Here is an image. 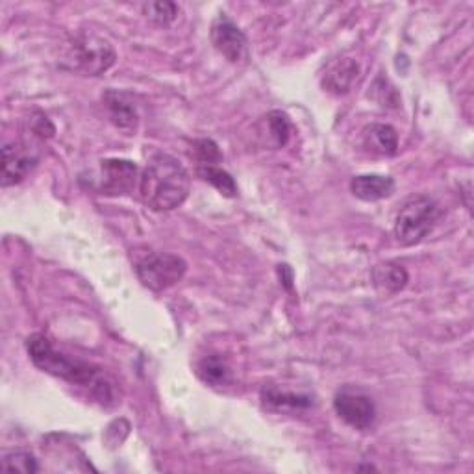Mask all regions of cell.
<instances>
[{"label":"cell","mask_w":474,"mask_h":474,"mask_svg":"<svg viewBox=\"0 0 474 474\" xmlns=\"http://www.w3.org/2000/svg\"><path fill=\"white\" fill-rule=\"evenodd\" d=\"M0 467L10 472H26V474L38 472L39 469L38 460L30 453H22V451L4 454L3 461H0Z\"/></svg>","instance_id":"d6986e66"},{"label":"cell","mask_w":474,"mask_h":474,"mask_svg":"<svg viewBox=\"0 0 474 474\" xmlns=\"http://www.w3.org/2000/svg\"><path fill=\"white\" fill-rule=\"evenodd\" d=\"M26 351H29L34 365L48 375H55L76 385L98 389L106 387L98 380V371L91 363L58 352L52 347L48 337L41 334H34L29 337V341H26Z\"/></svg>","instance_id":"7a4b0ae2"},{"label":"cell","mask_w":474,"mask_h":474,"mask_svg":"<svg viewBox=\"0 0 474 474\" xmlns=\"http://www.w3.org/2000/svg\"><path fill=\"white\" fill-rule=\"evenodd\" d=\"M188 271V263L171 252H148L136 261V275L150 292H165Z\"/></svg>","instance_id":"277c9868"},{"label":"cell","mask_w":474,"mask_h":474,"mask_svg":"<svg viewBox=\"0 0 474 474\" xmlns=\"http://www.w3.org/2000/svg\"><path fill=\"white\" fill-rule=\"evenodd\" d=\"M363 147L377 156H393L399 148V134L397 130L389 124L373 123L365 126L361 134Z\"/></svg>","instance_id":"8fae6325"},{"label":"cell","mask_w":474,"mask_h":474,"mask_svg":"<svg viewBox=\"0 0 474 474\" xmlns=\"http://www.w3.org/2000/svg\"><path fill=\"white\" fill-rule=\"evenodd\" d=\"M100 191L104 195H130L134 191L140 176V169L136 164L128 160H119V157H110L100 164Z\"/></svg>","instance_id":"ba28073f"},{"label":"cell","mask_w":474,"mask_h":474,"mask_svg":"<svg viewBox=\"0 0 474 474\" xmlns=\"http://www.w3.org/2000/svg\"><path fill=\"white\" fill-rule=\"evenodd\" d=\"M143 13L154 21L156 24H171L178 13H180V8L174 4V3H167V0H164V3H148V4H143Z\"/></svg>","instance_id":"ffe728a7"},{"label":"cell","mask_w":474,"mask_h":474,"mask_svg":"<svg viewBox=\"0 0 474 474\" xmlns=\"http://www.w3.org/2000/svg\"><path fill=\"white\" fill-rule=\"evenodd\" d=\"M212 43L228 62L240 63L249 58V39L243 30L226 13H221L212 24Z\"/></svg>","instance_id":"52a82bcc"},{"label":"cell","mask_w":474,"mask_h":474,"mask_svg":"<svg viewBox=\"0 0 474 474\" xmlns=\"http://www.w3.org/2000/svg\"><path fill=\"white\" fill-rule=\"evenodd\" d=\"M32 130H34V134L39 138H52L56 131L55 124H52L48 117L43 114H36V117L32 119Z\"/></svg>","instance_id":"7402d4cb"},{"label":"cell","mask_w":474,"mask_h":474,"mask_svg":"<svg viewBox=\"0 0 474 474\" xmlns=\"http://www.w3.org/2000/svg\"><path fill=\"white\" fill-rule=\"evenodd\" d=\"M267 134L273 141V147L280 148L289 141V134H292V123L289 117L282 112H271L267 115Z\"/></svg>","instance_id":"ac0fdd59"},{"label":"cell","mask_w":474,"mask_h":474,"mask_svg":"<svg viewBox=\"0 0 474 474\" xmlns=\"http://www.w3.org/2000/svg\"><path fill=\"white\" fill-rule=\"evenodd\" d=\"M197 375L207 385L223 387L232 378V368L221 356H206L197 365Z\"/></svg>","instance_id":"2e32d148"},{"label":"cell","mask_w":474,"mask_h":474,"mask_svg":"<svg viewBox=\"0 0 474 474\" xmlns=\"http://www.w3.org/2000/svg\"><path fill=\"white\" fill-rule=\"evenodd\" d=\"M199 174L206 182L212 183V186L224 197H235L237 195V186L230 173H226L219 165H199Z\"/></svg>","instance_id":"e0dca14e"},{"label":"cell","mask_w":474,"mask_h":474,"mask_svg":"<svg viewBox=\"0 0 474 474\" xmlns=\"http://www.w3.org/2000/svg\"><path fill=\"white\" fill-rule=\"evenodd\" d=\"M439 219V206L425 195L411 197L404 202L394 219V235L401 245L411 247L425 240Z\"/></svg>","instance_id":"3957f363"},{"label":"cell","mask_w":474,"mask_h":474,"mask_svg":"<svg viewBox=\"0 0 474 474\" xmlns=\"http://www.w3.org/2000/svg\"><path fill=\"white\" fill-rule=\"evenodd\" d=\"M373 282L382 293H399L408 284V271L394 261L378 263L373 269Z\"/></svg>","instance_id":"4fadbf2b"},{"label":"cell","mask_w":474,"mask_h":474,"mask_svg":"<svg viewBox=\"0 0 474 474\" xmlns=\"http://www.w3.org/2000/svg\"><path fill=\"white\" fill-rule=\"evenodd\" d=\"M351 191L360 200L377 202L393 195L394 180L391 176H382V174H360L352 178Z\"/></svg>","instance_id":"7c38bea8"},{"label":"cell","mask_w":474,"mask_h":474,"mask_svg":"<svg viewBox=\"0 0 474 474\" xmlns=\"http://www.w3.org/2000/svg\"><path fill=\"white\" fill-rule=\"evenodd\" d=\"M104 104H106V110L110 115V121L123 131H126L128 136L134 134L140 124V115L134 100L128 93L123 91H106L104 95Z\"/></svg>","instance_id":"30bf717a"},{"label":"cell","mask_w":474,"mask_h":474,"mask_svg":"<svg viewBox=\"0 0 474 474\" xmlns=\"http://www.w3.org/2000/svg\"><path fill=\"white\" fill-rule=\"evenodd\" d=\"M191 190V178L174 156L154 154L141 178L140 193L147 207L154 212H171L183 204Z\"/></svg>","instance_id":"6da1fadb"},{"label":"cell","mask_w":474,"mask_h":474,"mask_svg":"<svg viewBox=\"0 0 474 474\" xmlns=\"http://www.w3.org/2000/svg\"><path fill=\"white\" fill-rule=\"evenodd\" d=\"M71 58L74 69L88 76H100L114 67L117 55L108 39L89 32L74 38L71 45Z\"/></svg>","instance_id":"5b68a950"},{"label":"cell","mask_w":474,"mask_h":474,"mask_svg":"<svg viewBox=\"0 0 474 474\" xmlns=\"http://www.w3.org/2000/svg\"><path fill=\"white\" fill-rule=\"evenodd\" d=\"M261 401L267 408L276 411H287V410H304L311 406V399L306 394H297L282 391L278 387H266L261 391Z\"/></svg>","instance_id":"9a60e30c"},{"label":"cell","mask_w":474,"mask_h":474,"mask_svg":"<svg viewBox=\"0 0 474 474\" xmlns=\"http://www.w3.org/2000/svg\"><path fill=\"white\" fill-rule=\"evenodd\" d=\"M195 150L200 160V165H217L223 160V154L216 141L200 140L195 143Z\"/></svg>","instance_id":"44dd1931"},{"label":"cell","mask_w":474,"mask_h":474,"mask_svg":"<svg viewBox=\"0 0 474 474\" xmlns=\"http://www.w3.org/2000/svg\"><path fill=\"white\" fill-rule=\"evenodd\" d=\"M334 410L339 419L345 420L354 430H368L375 425L377 406L373 399L352 385L337 391L334 399Z\"/></svg>","instance_id":"8992f818"},{"label":"cell","mask_w":474,"mask_h":474,"mask_svg":"<svg viewBox=\"0 0 474 474\" xmlns=\"http://www.w3.org/2000/svg\"><path fill=\"white\" fill-rule=\"evenodd\" d=\"M38 152L26 143L13 141L3 148V188L15 186L38 165Z\"/></svg>","instance_id":"9c48e42d"},{"label":"cell","mask_w":474,"mask_h":474,"mask_svg":"<svg viewBox=\"0 0 474 474\" xmlns=\"http://www.w3.org/2000/svg\"><path fill=\"white\" fill-rule=\"evenodd\" d=\"M358 78V63L351 58L337 62L325 76V88L334 95H345Z\"/></svg>","instance_id":"5bb4252c"}]
</instances>
